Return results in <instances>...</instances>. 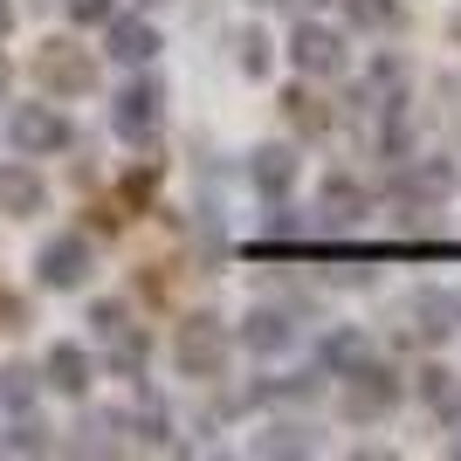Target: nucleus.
I'll return each instance as SVG.
<instances>
[{
	"instance_id": "nucleus-11",
	"label": "nucleus",
	"mask_w": 461,
	"mask_h": 461,
	"mask_svg": "<svg viewBox=\"0 0 461 461\" xmlns=\"http://www.w3.org/2000/svg\"><path fill=\"white\" fill-rule=\"evenodd\" d=\"M41 179L35 166H0V213H14V221H28V213H41Z\"/></svg>"
},
{
	"instance_id": "nucleus-24",
	"label": "nucleus",
	"mask_w": 461,
	"mask_h": 461,
	"mask_svg": "<svg viewBox=\"0 0 461 461\" xmlns=\"http://www.w3.org/2000/svg\"><path fill=\"white\" fill-rule=\"evenodd\" d=\"M41 447H49V427L41 420H21L14 434H7V455H41Z\"/></svg>"
},
{
	"instance_id": "nucleus-6",
	"label": "nucleus",
	"mask_w": 461,
	"mask_h": 461,
	"mask_svg": "<svg viewBox=\"0 0 461 461\" xmlns=\"http://www.w3.org/2000/svg\"><path fill=\"white\" fill-rule=\"evenodd\" d=\"M35 276H41V289H83L90 283V241L83 234H56L35 255Z\"/></svg>"
},
{
	"instance_id": "nucleus-15",
	"label": "nucleus",
	"mask_w": 461,
	"mask_h": 461,
	"mask_svg": "<svg viewBox=\"0 0 461 461\" xmlns=\"http://www.w3.org/2000/svg\"><path fill=\"white\" fill-rule=\"evenodd\" d=\"M111 56L117 62H152L158 56V28L152 21H111Z\"/></svg>"
},
{
	"instance_id": "nucleus-20",
	"label": "nucleus",
	"mask_w": 461,
	"mask_h": 461,
	"mask_svg": "<svg viewBox=\"0 0 461 461\" xmlns=\"http://www.w3.org/2000/svg\"><path fill=\"white\" fill-rule=\"evenodd\" d=\"M283 104H289V124H296V131H324V124H330V111H324L310 90H289Z\"/></svg>"
},
{
	"instance_id": "nucleus-8",
	"label": "nucleus",
	"mask_w": 461,
	"mask_h": 461,
	"mask_svg": "<svg viewBox=\"0 0 461 461\" xmlns=\"http://www.w3.org/2000/svg\"><path fill=\"white\" fill-rule=\"evenodd\" d=\"M289 56H296V69H303V77H338V69H345V35H338V28H296V35H289Z\"/></svg>"
},
{
	"instance_id": "nucleus-10",
	"label": "nucleus",
	"mask_w": 461,
	"mask_h": 461,
	"mask_svg": "<svg viewBox=\"0 0 461 461\" xmlns=\"http://www.w3.org/2000/svg\"><path fill=\"white\" fill-rule=\"evenodd\" d=\"M317 221H324V228H358V221H366V186H358V179H324V200H317Z\"/></svg>"
},
{
	"instance_id": "nucleus-5",
	"label": "nucleus",
	"mask_w": 461,
	"mask_h": 461,
	"mask_svg": "<svg viewBox=\"0 0 461 461\" xmlns=\"http://www.w3.org/2000/svg\"><path fill=\"white\" fill-rule=\"evenodd\" d=\"M158 104H166V90H158L152 77H145V83H124V90H117V111H111L117 138H131V145L158 138Z\"/></svg>"
},
{
	"instance_id": "nucleus-28",
	"label": "nucleus",
	"mask_w": 461,
	"mask_h": 461,
	"mask_svg": "<svg viewBox=\"0 0 461 461\" xmlns=\"http://www.w3.org/2000/svg\"><path fill=\"white\" fill-rule=\"evenodd\" d=\"M14 35V7H7V0H0V41Z\"/></svg>"
},
{
	"instance_id": "nucleus-19",
	"label": "nucleus",
	"mask_w": 461,
	"mask_h": 461,
	"mask_svg": "<svg viewBox=\"0 0 461 461\" xmlns=\"http://www.w3.org/2000/svg\"><path fill=\"white\" fill-rule=\"evenodd\" d=\"M104 345H111V366L124 372V379H131V372L145 366V330H131V324H124L117 338H104Z\"/></svg>"
},
{
	"instance_id": "nucleus-21",
	"label": "nucleus",
	"mask_w": 461,
	"mask_h": 461,
	"mask_svg": "<svg viewBox=\"0 0 461 461\" xmlns=\"http://www.w3.org/2000/svg\"><path fill=\"white\" fill-rule=\"evenodd\" d=\"M28 400H35V372H28V366H0V406H14V413H21Z\"/></svg>"
},
{
	"instance_id": "nucleus-12",
	"label": "nucleus",
	"mask_w": 461,
	"mask_h": 461,
	"mask_svg": "<svg viewBox=\"0 0 461 461\" xmlns=\"http://www.w3.org/2000/svg\"><path fill=\"white\" fill-rule=\"evenodd\" d=\"M249 179L269 193V200H283V193L296 186V152H289V145H262V152L249 158Z\"/></svg>"
},
{
	"instance_id": "nucleus-16",
	"label": "nucleus",
	"mask_w": 461,
	"mask_h": 461,
	"mask_svg": "<svg viewBox=\"0 0 461 461\" xmlns=\"http://www.w3.org/2000/svg\"><path fill=\"white\" fill-rule=\"evenodd\" d=\"M420 400L441 413V420H461V379L447 366H420Z\"/></svg>"
},
{
	"instance_id": "nucleus-29",
	"label": "nucleus",
	"mask_w": 461,
	"mask_h": 461,
	"mask_svg": "<svg viewBox=\"0 0 461 461\" xmlns=\"http://www.w3.org/2000/svg\"><path fill=\"white\" fill-rule=\"evenodd\" d=\"M0 90H7V62H0Z\"/></svg>"
},
{
	"instance_id": "nucleus-23",
	"label": "nucleus",
	"mask_w": 461,
	"mask_h": 461,
	"mask_svg": "<svg viewBox=\"0 0 461 461\" xmlns=\"http://www.w3.org/2000/svg\"><path fill=\"white\" fill-rule=\"evenodd\" d=\"M234 49H241V56H234V62H241L249 77H262V69H269V41L255 35V28H249V35H234Z\"/></svg>"
},
{
	"instance_id": "nucleus-2",
	"label": "nucleus",
	"mask_w": 461,
	"mask_h": 461,
	"mask_svg": "<svg viewBox=\"0 0 461 461\" xmlns=\"http://www.w3.org/2000/svg\"><path fill=\"white\" fill-rule=\"evenodd\" d=\"M7 138H14V152H28V158H49V152H69V117L62 111H49V104H21L14 117H7Z\"/></svg>"
},
{
	"instance_id": "nucleus-7",
	"label": "nucleus",
	"mask_w": 461,
	"mask_h": 461,
	"mask_svg": "<svg viewBox=\"0 0 461 461\" xmlns=\"http://www.w3.org/2000/svg\"><path fill=\"white\" fill-rule=\"evenodd\" d=\"M400 406V379L385 366H351V385H345V413L351 420H379Z\"/></svg>"
},
{
	"instance_id": "nucleus-17",
	"label": "nucleus",
	"mask_w": 461,
	"mask_h": 461,
	"mask_svg": "<svg viewBox=\"0 0 461 461\" xmlns=\"http://www.w3.org/2000/svg\"><path fill=\"white\" fill-rule=\"evenodd\" d=\"M317 358H324V366H366V338H358V330H330L324 345H317Z\"/></svg>"
},
{
	"instance_id": "nucleus-30",
	"label": "nucleus",
	"mask_w": 461,
	"mask_h": 461,
	"mask_svg": "<svg viewBox=\"0 0 461 461\" xmlns=\"http://www.w3.org/2000/svg\"><path fill=\"white\" fill-rule=\"evenodd\" d=\"M455 35H461V14H455Z\"/></svg>"
},
{
	"instance_id": "nucleus-22",
	"label": "nucleus",
	"mask_w": 461,
	"mask_h": 461,
	"mask_svg": "<svg viewBox=\"0 0 461 461\" xmlns=\"http://www.w3.org/2000/svg\"><path fill=\"white\" fill-rule=\"evenodd\" d=\"M255 447H262V455H310V447H317V441H310L303 427H276V434H262V441H255Z\"/></svg>"
},
{
	"instance_id": "nucleus-3",
	"label": "nucleus",
	"mask_w": 461,
	"mask_h": 461,
	"mask_svg": "<svg viewBox=\"0 0 461 461\" xmlns=\"http://www.w3.org/2000/svg\"><path fill=\"white\" fill-rule=\"evenodd\" d=\"M447 193H455V166H447V158H427L420 173H400V179H393V200H400L406 221H434Z\"/></svg>"
},
{
	"instance_id": "nucleus-26",
	"label": "nucleus",
	"mask_w": 461,
	"mask_h": 461,
	"mask_svg": "<svg viewBox=\"0 0 461 461\" xmlns=\"http://www.w3.org/2000/svg\"><path fill=\"white\" fill-rule=\"evenodd\" d=\"M90 324H96V338H117L131 317H124V303H96V310H90Z\"/></svg>"
},
{
	"instance_id": "nucleus-13",
	"label": "nucleus",
	"mask_w": 461,
	"mask_h": 461,
	"mask_svg": "<svg viewBox=\"0 0 461 461\" xmlns=\"http://www.w3.org/2000/svg\"><path fill=\"white\" fill-rule=\"evenodd\" d=\"M241 345L249 351H289L296 345V324H289L283 310H249L241 317Z\"/></svg>"
},
{
	"instance_id": "nucleus-18",
	"label": "nucleus",
	"mask_w": 461,
	"mask_h": 461,
	"mask_svg": "<svg viewBox=\"0 0 461 461\" xmlns=\"http://www.w3.org/2000/svg\"><path fill=\"white\" fill-rule=\"evenodd\" d=\"M351 28H372V35H385V28H400V7L393 0H345Z\"/></svg>"
},
{
	"instance_id": "nucleus-1",
	"label": "nucleus",
	"mask_w": 461,
	"mask_h": 461,
	"mask_svg": "<svg viewBox=\"0 0 461 461\" xmlns=\"http://www.w3.org/2000/svg\"><path fill=\"white\" fill-rule=\"evenodd\" d=\"M35 83L49 96H83L96 83L90 49H77V41H41V49H35Z\"/></svg>"
},
{
	"instance_id": "nucleus-25",
	"label": "nucleus",
	"mask_w": 461,
	"mask_h": 461,
	"mask_svg": "<svg viewBox=\"0 0 461 461\" xmlns=\"http://www.w3.org/2000/svg\"><path fill=\"white\" fill-rule=\"evenodd\" d=\"M303 393H317V379H269V385H255V400H303Z\"/></svg>"
},
{
	"instance_id": "nucleus-14",
	"label": "nucleus",
	"mask_w": 461,
	"mask_h": 461,
	"mask_svg": "<svg viewBox=\"0 0 461 461\" xmlns=\"http://www.w3.org/2000/svg\"><path fill=\"white\" fill-rule=\"evenodd\" d=\"M49 385L69 393V400L90 393V358H83V345H56V351H49Z\"/></svg>"
},
{
	"instance_id": "nucleus-27",
	"label": "nucleus",
	"mask_w": 461,
	"mask_h": 461,
	"mask_svg": "<svg viewBox=\"0 0 461 461\" xmlns=\"http://www.w3.org/2000/svg\"><path fill=\"white\" fill-rule=\"evenodd\" d=\"M69 21H111V0H62Z\"/></svg>"
},
{
	"instance_id": "nucleus-9",
	"label": "nucleus",
	"mask_w": 461,
	"mask_h": 461,
	"mask_svg": "<svg viewBox=\"0 0 461 461\" xmlns=\"http://www.w3.org/2000/svg\"><path fill=\"white\" fill-rule=\"evenodd\" d=\"M406 338H420V345H441L447 330H455V317H461V296H441V289H427V296H413L406 303Z\"/></svg>"
},
{
	"instance_id": "nucleus-4",
	"label": "nucleus",
	"mask_w": 461,
	"mask_h": 461,
	"mask_svg": "<svg viewBox=\"0 0 461 461\" xmlns=\"http://www.w3.org/2000/svg\"><path fill=\"white\" fill-rule=\"evenodd\" d=\"M179 372L186 379H221V366H228V330H221V317H193V324H179Z\"/></svg>"
}]
</instances>
